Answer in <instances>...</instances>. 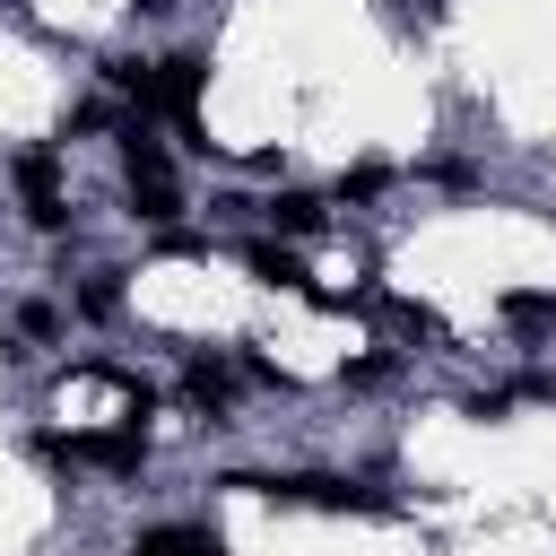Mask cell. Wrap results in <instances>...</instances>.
<instances>
[{
  "label": "cell",
  "instance_id": "cell-13",
  "mask_svg": "<svg viewBox=\"0 0 556 556\" xmlns=\"http://www.w3.org/2000/svg\"><path fill=\"white\" fill-rule=\"evenodd\" d=\"M104 122H113V104H78V113H70V139H96Z\"/></svg>",
  "mask_w": 556,
  "mask_h": 556
},
{
  "label": "cell",
  "instance_id": "cell-1",
  "mask_svg": "<svg viewBox=\"0 0 556 556\" xmlns=\"http://www.w3.org/2000/svg\"><path fill=\"white\" fill-rule=\"evenodd\" d=\"M35 452L43 460H87V469H113V478H130L148 460L139 426H113V434H35Z\"/></svg>",
  "mask_w": 556,
  "mask_h": 556
},
{
  "label": "cell",
  "instance_id": "cell-5",
  "mask_svg": "<svg viewBox=\"0 0 556 556\" xmlns=\"http://www.w3.org/2000/svg\"><path fill=\"white\" fill-rule=\"evenodd\" d=\"M261 217H269L278 235H321V200H313V191H278V200H261Z\"/></svg>",
  "mask_w": 556,
  "mask_h": 556
},
{
  "label": "cell",
  "instance_id": "cell-4",
  "mask_svg": "<svg viewBox=\"0 0 556 556\" xmlns=\"http://www.w3.org/2000/svg\"><path fill=\"white\" fill-rule=\"evenodd\" d=\"M130 217H139V226H174V217H182L174 174H139V182H130Z\"/></svg>",
  "mask_w": 556,
  "mask_h": 556
},
{
  "label": "cell",
  "instance_id": "cell-3",
  "mask_svg": "<svg viewBox=\"0 0 556 556\" xmlns=\"http://www.w3.org/2000/svg\"><path fill=\"white\" fill-rule=\"evenodd\" d=\"M182 400H191L208 426H226V408H235V374H226L217 356H191V365H182Z\"/></svg>",
  "mask_w": 556,
  "mask_h": 556
},
{
  "label": "cell",
  "instance_id": "cell-6",
  "mask_svg": "<svg viewBox=\"0 0 556 556\" xmlns=\"http://www.w3.org/2000/svg\"><path fill=\"white\" fill-rule=\"evenodd\" d=\"M243 261H252V278H261V287H287V295H304V287H313V278H304V261H295V252H278V243H252Z\"/></svg>",
  "mask_w": 556,
  "mask_h": 556
},
{
  "label": "cell",
  "instance_id": "cell-8",
  "mask_svg": "<svg viewBox=\"0 0 556 556\" xmlns=\"http://www.w3.org/2000/svg\"><path fill=\"white\" fill-rule=\"evenodd\" d=\"M504 321H513V330H556V295L513 287V295H504Z\"/></svg>",
  "mask_w": 556,
  "mask_h": 556
},
{
  "label": "cell",
  "instance_id": "cell-12",
  "mask_svg": "<svg viewBox=\"0 0 556 556\" xmlns=\"http://www.w3.org/2000/svg\"><path fill=\"white\" fill-rule=\"evenodd\" d=\"M52 330H61L52 304H17V339H52Z\"/></svg>",
  "mask_w": 556,
  "mask_h": 556
},
{
  "label": "cell",
  "instance_id": "cell-11",
  "mask_svg": "<svg viewBox=\"0 0 556 556\" xmlns=\"http://www.w3.org/2000/svg\"><path fill=\"white\" fill-rule=\"evenodd\" d=\"M391 182V165H356V174H339V200H374Z\"/></svg>",
  "mask_w": 556,
  "mask_h": 556
},
{
  "label": "cell",
  "instance_id": "cell-9",
  "mask_svg": "<svg viewBox=\"0 0 556 556\" xmlns=\"http://www.w3.org/2000/svg\"><path fill=\"white\" fill-rule=\"evenodd\" d=\"M78 313H87V321H113V313H122V287H113V269H96V278L78 287Z\"/></svg>",
  "mask_w": 556,
  "mask_h": 556
},
{
  "label": "cell",
  "instance_id": "cell-2",
  "mask_svg": "<svg viewBox=\"0 0 556 556\" xmlns=\"http://www.w3.org/2000/svg\"><path fill=\"white\" fill-rule=\"evenodd\" d=\"M17 191H26V217L52 235V226H70V200H61V156L52 148H26L17 156Z\"/></svg>",
  "mask_w": 556,
  "mask_h": 556
},
{
  "label": "cell",
  "instance_id": "cell-14",
  "mask_svg": "<svg viewBox=\"0 0 556 556\" xmlns=\"http://www.w3.org/2000/svg\"><path fill=\"white\" fill-rule=\"evenodd\" d=\"M348 382H356V391H374V382H391V356H356V365H348Z\"/></svg>",
  "mask_w": 556,
  "mask_h": 556
},
{
  "label": "cell",
  "instance_id": "cell-10",
  "mask_svg": "<svg viewBox=\"0 0 556 556\" xmlns=\"http://www.w3.org/2000/svg\"><path fill=\"white\" fill-rule=\"evenodd\" d=\"M382 313H391V330H400V339H443V321H434L426 304H408V295H391Z\"/></svg>",
  "mask_w": 556,
  "mask_h": 556
},
{
  "label": "cell",
  "instance_id": "cell-7",
  "mask_svg": "<svg viewBox=\"0 0 556 556\" xmlns=\"http://www.w3.org/2000/svg\"><path fill=\"white\" fill-rule=\"evenodd\" d=\"M130 556H226V539L217 530H148Z\"/></svg>",
  "mask_w": 556,
  "mask_h": 556
},
{
  "label": "cell",
  "instance_id": "cell-15",
  "mask_svg": "<svg viewBox=\"0 0 556 556\" xmlns=\"http://www.w3.org/2000/svg\"><path fill=\"white\" fill-rule=\"evenodd\" d=\"M417 9H443V0H417Z\"/></svg>",
  "mask_w": 556,
  "mask_h": 556
}]
</instances>
